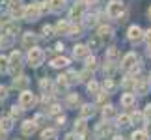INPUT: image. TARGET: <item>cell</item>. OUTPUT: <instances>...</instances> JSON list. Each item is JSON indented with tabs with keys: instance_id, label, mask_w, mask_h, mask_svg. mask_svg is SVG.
Masks as SVG:
<instances>
[{
	"instance_id": "obj_1",
	"label": "cell",
	"mask_w": 151,
	"mask_h": 140,
	"mask_svg": "<svg viewBox=\"0 0 151 140\" xmlns=\"http://www.w3.org/2000/svg\"><path fill=\"white\" fill-rule=\"evenodd\" d=\"M43 60H45L43 49H39V47H32V49L28 51V64H30L32 67H37L39 64H43Z\"/></svg>"
},
{
	"instance_id": "obj_2",
	"label": "cell",
	"mask_w": 151,
	"mask_h": 140,
	"mask_svg": "<svg viewBox=\"0 0 151 140\" xmlns=\"http://www.w3.org/2000/svg\"><path fill=\"white\" fill-rule=\"evenodd\" d=\"M121 11H123V2H119V0H112V2L108 4L106 8V15L110 19H118L121 15Z\"/></svg>"
},
{
	"instance_id": "obj_3",
	"label": "cell",
	"mask_w": 151,
	"mask_h": 140,
	"mask_svg": "<svg viewBox=\"0 0 151 140\" xmlns=\"http://www.w3.org/2000/svg\"><path fill=\"white\" fill-rule=\"evenodd\" d=\"M39 15H41L39 4H30L24 8V19L26 21H36V19H39Z\"/></svg>"
},
{
	"instance_id": "obj_4",
	"label": "cell",
	"mask_w": 151,
	"mask_h": 140,
	"mask_svg": "<svg viewBox=\"0 0 151 140\" xmlns=\"http://www.w3.org/2000/svg\"><path fill=\"white\" fill-rule=\"evenodd\" d=\"M34 103H36V95H34L32 92H22L19 95L21 108H30V107H34Z\"/></svg>"
},
{
	"instance_id": "obj_5",
	"label": "cell",
	"mask_w": 151,
	"mask_h": 140,
	"mask_svg": "<svg viewBox=\"0 0 151 140\" xmlns=\"http://www.w3.org/2000/svg\"><path fill=\"white\" fill-rule=\"evenodd\" d=\"M127 36H129V39L132 43H138V41H142L144 39V32H142V28L140 26H131L129 28V32H127Z\"/></svg>"
},
{
	"instance_id": "obj_6",
	"label": "cell",
	"mask_w": 151,
	"mask_h": 140,
	"mask_svg": "<svg viewBox=\"0 0 151 140\" xmlns=\"http://www.w3.org/2000/svg\"><path fill=\"white\" fill-rule=\"evenodd\" d=\"M136 62H138V58L134 52H129V54H125L123 56V62H121V67L125 69V71H129V69H132L136 66Z\"/></svg>"
},
{
	"instance_id": "obj_7",
	"label": "cell",
	"mask_w": 151,
	"mask_h": 140,
	"mask_svg": "<svg viewBox=\"0 0 151 140\" xmlns=\"http://www.w3.org/2000/svg\"><path fill=\"white\" fill-rule=\"evenodd\" d=\"M36 127H37L36 120H26L24 123L21 125V133H22L24 136H30V135H34V131H36Z\"/></svg>"
},
{
	"instance_id": "obj_8",
	"label": "cell",
	"mask_w": 151,
	"mask_h": 140,
	"mask_svg": "<svg viewBox=\"0 0 151 140\" xmlns=\"http://www.w3.org/2000/svg\"><path fill=\"white\" fill-rule=\"evenodd\" d=\"M149 86H151L149 80H146V79H138L136 82H134V90H136V93H140V95H146L147 90H149Z\"/></svg>"
},
{
	"instance_id": "obj_9",
	"label": "cell",
	"mask_w": 151,
	"mask_h": 140,
	"mask_svg": "<svg viewBox=\"0 0 151 140\" xmlns=\"http://www.w3.org/2000/svg\"><path fill=\"white\" fill-rule=\"evenodd\" d=\"M9 62H11V64H9L11 71H13V73H19V71H21V52H13Z\"/></svg>"
},
{
	"instance_id": "obj_10",
	"label": "cell",
	"mask_w": 151,
	"mask_h": 140,
	"mask_svg": "<svg viewBox=\"0 0 151 140\" xmlns=\"http://www.w3.org/2000/svg\"><path fill=\"white\" fill-rule=\"evenodd\" d=\"M95 133H97V136H106V135H110V133H112V125H110L108 121H103V123L97 125Z\"/></svg>"
},
{
	"instance_id": "obj_11",
	"label": "cell",
	"mask_w": 151,
	"mask_h": 140,
	"mask_svg": "<svg viewBox=\"0 0 151 140\" xmlns=\"http://www.w3.org/2000/svg\"><path fill=\"white\" fill-rule=\"evenodd\" d=\"M134 103H136V97L132 95V93H123V95H121V107L131 108Z\"/></svg>"
},
{
	"instance_id": "obj_12",
	"label": "cell",
	"mask_w": 151,
	"mask_h": 140,
	"mask_svg": "<svg viewBox=\"0 0 151 140\" xmlns=\"http://www.w3.org/2000/svg\"><path fill=\"white\" fill-rule=\"evenodd\" d=\"M73 54H75V58H88L90 49L86 45H77V47H75V51H73Z\"/></svg>"
},
{
	"instance_id": "obj_13",
	"label": "cell",
	"mask_w": 151,
	"mask_h": 140,
	"mask_svg": "<svg viewBox=\"0 0 151 140\" xmlns=\"http://www.w3.org/2000/svg\"><path fill=\"white\" fill-rule=\"evenodd\" d=\"M17 30H19V25H17L15 21H8V22L2 25V34H13Z\"/></svg>"
},
{
	"instance_id": "obj_14",
	"label": "cell",
	"mask_w": 151,
	"mask_h": 140,
	"mask_svg": "<svg viewBox=\"0 0 151 140\" xmlns=\"http://www.w3.org/2000/svg\"><path fill=\"white\" fill-rule=\"evenodd\" d=\"M86 129H88V125H86V118H80L75 121V135H84Z\"/></svg>"
},
{
	"instance_id": "obj_15",
	"label": "cell",
	"mask_w": 151,
	"mask_h": 140,
	"mask_svg": "<svg viewBox=\"0 0 151 140\" xmlns=\"http://www.w3.org/2000/svg\"><path fill=\"white\" fill-rule=\"evenodd\" d=\"M34 43H36V36H34L32 32H26L24 36H22V45H24L26 49H32Z\"/></svg>"
},
{
	"instance_id": "obj_16",
	"label": "cell",
	"mask_w": 151,
	"mask_h": 140,
	"mask_svg": "<svg viewBox=\"0 0 151 140\" xmlns=\"http://www.w3.org/2000/svg\"><path fill=\"white\" fill-rule=\"evenodd\" d=\"M11 45H13V36H11V34H2V38H0V47H2V49H8Z\"/></svg>"
},
{
	"instance_id": "obj_17",
	"label": "cell",
	"mask_w": 151,
	"mask_h": 140,
	"mask_svg": "<svg viewBox=\"0 0 151 140\" xmlns=\"http://www.w3.org/2000/svg\"><path fill=\"white\" fill-rule=\"evenodd\" d=\"M118 58H119V51L118 49H114V47H112V49L106 51V60H108V64H116Z\"/></svg>"
},
{
	"instance_id": "obj_18",
	"label": "cell",
	"mask_w": 151,
	"mask_h": 140,
	"mask_svg": "<svg viewBox=\"0 0 151 140\" xmlns=\"http://www.w3.org/2000/svg\"><path fill=\"white\" fill-rule=\"evenodd\" d=\"M82 13H84V2L82 4H78V6H75V8L71 9V19H80V17H82Z\"/></svg>"
},
{
	"instance_id": "obj_19",
	"label": "cell",
	"mask_w": 151,
	"mask_h": 140,
	"mask_svg": "<svg viewBox=\"0 0 151 140\" xmlns=\"http://www.w3.org/2000/svg\"><path fill=\"white\" fill-rule=\"evenodd\" d=\"M11 127H13V118H11V116H8V118H2V120H0V129L9 131Z\"/></svg>"
},
{
	"instance_id": "obj_20",
	"label": "cell",
	"mask_w": 151,
	"mask_h": 140,
	"mask_svg": "<svg viewBox=\"0 0 151 140\" xmlns=\"http://www.w3.org/2000/svg\"><path fill=\"white\" fill-rule=\"evenodd\" d=\"M67 86H69V82H67V79L63 77V75H62V77H58V82H56V90L58 92H65Z\"/></svg>"
},
{
	"instance_id": "obj_21",
	"label": "cell",
	"mask_w": 151,
	"mask_h": 140,
	"mask_svg": "<svg viewBox=\"0 0 151 140\" xmlns=\"http://www.w3.org/2000/svg\"><path fill=\"white\" fill-rule=\"evenodd\" d=\"M93 107H91V105H84L82 108H80V116H82V118H90V116H93Z\"/></svg>"
},
{
	"instance_id": "obj_22",
	"label": "cell",
	"mask_w": 151,
	"mask_h": 140,
	"mask_svg": "<svg viewBox=\"0 0 151 140\" xmlns=\"http://www.w3.org/2000/svg\"><path fill=\"white\" fill-rule=\"evenodd\" d=\"M41 140H56V131L54 129H45L41 133Z\"/></svg>"
},
{
	"instance_id": "obj_23",
	"label": "cell",
	"mask_w": 151,
	"mask_h": 140,
	"mask_svg": "<svg viewBox=\"0 0 151 140\" xmlns=\"http://www.w3.org/2000/svg\"><path fill=\"white\" fill-rule=\"evenodd\" d=\"M67 64H69V60H67V58H62V56H60V58H54L50 66H52V67H65Z\"/></svg>"
},
{
	"instance_id": "obj_24",
	"label": "cell",
	"mask_w": 151,
	"mask_h": 140,
	"mask_svg": "<svg viewBox=\"0 0 151 140\" xmlns=\"http://www.w3.org/2000/svg\"><path fill=\"white\" fill-rule=\"evenodd\" d=\"M49 8L52 9V11H60L62 8H63V0H49Z\"/></svg>"
},
{
	"instance_id": "obj_25",
	"label": "cell",
	"mask_w": 151,
	"mask_h": 140,
	"mask_svg": "<svg viewBox=\"0 0 151 140\" xmlns=\"http://www.w3.org/2000/svg\"><path fill=\"white\" fill-rule=\"evenodd\" d=\"M118 125H119V127H127V125H131V118H129L127 114L118 116Z\"/></svg>"
},
{
	"instance_id": "obj_26",
	"label": "cell",
	"mask_w": 151,
	"mask_h": 140,
	"mask_svg": "<svg viewBox=\"0 0 151 140\" xmlns=\"http://www.w3.org/2000/svg\"><path fill=\"white\" fill-rule=\"evenodd\" d=\"M9 69V60L6 56H0V73H6Z\"/></svg>"
},
{
	"instance_id": "obj_27",
	"label": "cell",
	"mask_w": 151,
	"mask_h": 140,
	"mask_svg": "<svg viewBox=\"0 0 151 140\" xmlns=\"http://www.w3.org/2000/svg\"><path fill=\"white\" fill-rule=\"evenodd\" d=\"M63 77L67 79V82H69V84H73V82H77V80H80V79H78V75L75 73V71H67L65 75H63Z\"/></svg>"
},
{
	"instance_id": "obj_28",
	"label": "cell",
	"mask_w": 151,
	"mask_h": 140,
	"mask_svg": "<svg viewBox=\"0 0 151 140\" xmlns=\"http://www.w3.org/2000/svg\"><path fill=\"white\" fill-rule=\"evenodd\" d=\"M13 86H15V88H24V86H28V79H26V77H19V79H15Z\"/></svg>"
},
{
	"instance_id": "obj_29",
	"label": "cell",
	"mask_w": 151,
	"mask_h": 140,
	"mask_svg": "<svg viewBox=\"0 0 151 140\" xmlns=\"http://www.w3.org/2000/svg\"><path fill=\"white\" fill-rule=\"evenodd\" d=\"M132 140H147V133L146 131H134L132 133Z\"/></svg>"
},
{
	"instance_id": "obj_30",
	"label": "cell",
	"mask_w": 151,
	"mask_h": 140,
	"mask_svg": "<svg viewBox=\"0 0 151 140\" xmlns=\"http://www.w3.org/2000/svg\"><path fill=\"white\" fill-rule=\"evenodd\" d=\"M110 34H112V30H110L108 26H101V28H99V38H101V39L110 38Z\"/></svg>"
},
{
	"instance_id": "obj_31",
	"label": "cell",
	"mask_w": 151,
	"mask_h": 140,
	"mask_svg": "<svg viewBox=\"0 0 151 140\" xmlns=\"http://www.w3.org/2000/svg\"><path fill=\"white\" fill-rule=\"evenodd\" d=\"M56 30H58V34H65V32H69V25H67V22H58V25H56Z\"/></svg>"
},
{
	"instance_id": "obj_32",
	"label": "cell",
	"mask_w": 151,
	"mask_h": 140,
	"mask_svg": "<svg viewBox=\"0 0 151 140\" xmlns=\"http://www.w3.org/2000/svg\"><path fill=\"white\" fill-rule=\"evenodd\" d=\"M39 88L41 90H50L52 88V82L49 79H41V82H39Z\"/></svg>"
},
{
	"instance_id": "obj_33",
	"label": "cell",
	"mask_w": 151,
	"mask_h": 140,
	"mask_svg": "<svg viewBox=\"0 0 151 140\" xmlns=\"http://www.w3.org/2000/svg\"><path fill=\"white\" fill-rule=\"evenodd\" d=\"M9 116H11L13 120L21 118V108H17V107H11V110H9Z\"/></svg>"
},
{
	"instance_id": "obj_34",
	"label": "cell",
	"mask_w": 151,
	"mask_h": 140,
	"mask_svg": "<svg viewBox=\"0 0 151 140\" xmlns=\"http://www.w3.org/2000/svg\"><path fill=\"white\" fill-rule=\"evenodd\" d=\"M104 90H106V93L114 90V82H112V79H110V77H106V80H104Z\"/></svg>"
},
{
	"instance_id": "obj_35",
	"label": "cell",
	"mask_w": 151,
	"mask_h": 140,
	"mask_svg": "<svg viewBox=\"0 0 151 140\" xmlns=\"http://www.w3.org/2000/svg\"><path fill=\"white\" fill-rule=\"evenodd\" d=\"M144 39H146V43H147V49H149V52H151V28L144 34Z\"/></svg>"
},
{
	"instance_id": "obj_36",
	"label": "cell",
	"mask_w": 151,
	"mask_h": 140,
	"mask_svg": "<svg viewBox=\"0 0 151 140\" xmlns=\"http://www.w3.org/2000/svg\"><path fill=\"white\" fill-rule=\"evenodd\" d=\"M103 114H104V118H112V116H114V108L112 107H104Z\"/></svg>"
},
{
	"instance_id": "obj_37",
	"label": "cell",
	"mask_w": 151,
	"mask_h": 140,
	"mask_svg": "<svg viewBox=\"0 0 151 140\" xmlns=\"http://www.w3.org/2000/svg\"><path fill=\"white\" fill-rule=\"evenodd\" d=\"M88 90L93 92V93H99V86H97V82H93V80H91V82L88 84Z\"/></svg>"
},
{
	"instance_id": "obj_38",
	"label": "cell",
	"mask_w": 151,
	"mask_h": 140,
	"mask_svg": "<svg viewBox=\"0 0 151 140\" xmlns=\"http://www.w3.org/2000/svg\"><path fill=\"white\" fill-rule=\"evenodd\" d=\"M86 69H90V71H93V69H95V58H88V64H86Z\"/></svg>"
},
{
	"instance_id": "obj_39",
	"label": "cell",
	"mask_w": 151,
	"mask_h": 140,
	"mask_svg": "<svg viewBox=\"0 0 151 140\" xmlns=\"http://www.w3.org/2000/svg\"><path fill=\"white\" fill-rule=\"evenodd\" d=\"M58 112H60V107H58V105H52L49 108V116H56Z\"/></svg>"
},
{
	"instance_id": "obj_40",
	"label": "cell",
	"mask_w": 151,
	"mask_h": 140,
	"mask_svg": "<svg viewBox=\"0 0 151 140\" xmlns=\"http://www.w3.org/2000/svg\"><path fill=\"white\" fill-rule=\"evenodd\" d=\"M43 36H45V38L52 36V26H49V25H45V26H43Z\"/></svg>"
},
{
	"instance_id": "obj_41",
	"label": "cell",
	"mask_w": 151,
	"mask_h": 140,
	"mask_svg": "<svg viewBox=\"0 0 151 140\" xmlns=\"http://www.w3.org/2000/svg\"><path fill=\"white\" fill-rule=\"evenodd\" d=\"M78 103V97L77 95H69V99H67V105L69 107H73V105H77Z\"/></svg>"
},
{
	"instance_id": "obj_42",
	"label": "cell",
	"mask_w": 151,
	"mask_h": 140,
	"mask_svg": "<svg viewBox=\"0 0 151 140\" xmlns=\"http://www.w3.org/2000/svg\"><path fill=\"white\" fill-rule=\"evenodd\" d=\"M101 43V38H93V39H90V47H99Z\"/></svg>"
},
{
	"instance_id": "obj_43",
	"label": "cell",
	"mask_w": 151,
	"mask_h": 140,
	"mask_svg": "<svg viewBox=\"0 0 151 140\" xmlns=\"http://www.w3.org/2000/svg\"><path fill=\"white\" fill-rule=\"evenodd\" d=\"M78 32H80V28H78V26H69V34H71V36H75V34L78 36Z\"/></svg>"
},
{
	"instance_id": "obj_44",
	"label": "cell",
	"mask_w": 151,
	"mask_h": 140,
	"mask_svg": "<svg viewBox=\"0 0 151 140\" xmlns=\"http://www.w3.org/2000/svg\"><path fill=\"white\" fill-rule=\"evenodd\" d=\"M6 95H8V88H6V86H0V99H4Z\"/></svg>"
},
{
	"instance_id": "obj_45",
	"label": "cell",
	"mask_w": 151,
	"mask_h": 140,
	"mask_svg": "<svg viewBox=\"0 0 151 140\" xmlns=\"http://www.w3.org/2000/svg\"><path fill=\"white\" fill-rule=\"evenodd\" d=\"M144 116H146V120H151V105H147V107H146V112H144Z\"/></svg>"
},
{
	"instance_id": "obj_46",
	"label": "cell",
	"mask_w": 151,
	"mask_h": 140,
	"mask_svg": "<svg viewBox=\"0 0 151 140\" xmlns=\"http://www.w3.org/2000/svg\"><path fill=\"white\" fill-rule=\"evenodd\" d=\"M65 140H78V138H77V135H67Z\"/></svg>"
},
{
	"instance_id": "obj_47",
	"label": "cell",
	"mask_w": 151,
	"mask_h": 140,
	"mask_svg": "<svg viewBox=\"0 0 151 140\" xmlns=\"http://www.w3.org/2000/svg\"><path fill=\"white\" fill-rule=\"evenodd\" d=\"M4 133H6L4 129H0V140H4Z\"/></svg>"
},
{
	"instance_id": "obj_48",
	"label": "cell",
	"mask_w": 151,
	"mask_h": 140,
	"mask_svg": "<svg viewBox=\"0 0 151 140\" xmlns=\"http://www.w3.org/2000/svg\"><path fill=\"white\" fill-rule=\"evenodd\" d=\"M95 0H84V4H93Z\"/></svg>"
},
{
	"instance_id": "obj_49",
	"label": "cell",
	"mask_w": 151,
	"mask_h": 140,
	"mask_svg": "<svg viewBox=\"0 0 151 140\" xmlns=\"http://www.w3.org/2000/svg\"><path fill=\"white\" fill-rule=\"evenodd\" d=\"M114 140H125V138H123V136H116Z\"/></svg>"
},
{
	"instance_id": "obj_50",
	"label": "cell",
	"mask_w": 151,
	"mask_h": 140,
	"mask_svg": "<svg viewBox=\"0 0 151 140\" xmlns=\"http://www.w3.org/2000/svg\"><path fill=\"white\" fill-rule=\"evenodd\" d=\"M147 15H149V17H151V8H149V9H147Z\"/></svg>"
},
{
	"instance_id": "obj_51",
	"label": "cell",
	"mask_w": 151,
	"mask_h": 140,
	"mask_svg": "<svg viewBox=\"0 0 151 140\" xmlns=\"http://www.w3.org/2000/svg\"><path fill=\"white\" fill-rule=\"evenodd\" d=\"M149 82H151V73H149Z\"/></svg>"
}]
</instances>
